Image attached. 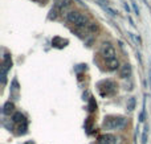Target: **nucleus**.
<instances>
[{
    "label": "nucleus",
    "instance_id": "nucleus-10",
    "mask_svg": "<svg viewBox=\"0 0 151 144\" xmlns=\"http://www.w3.org/2000/svg\"><path fill=\"white\" fill-rule=\"evenodd\" d=\"M69 4H70V0H57V1H56V8L61 9V8L68 7Z\"/></svg>",
    "mask_w": 151,
    "mask_h": 144
},
{
    "label": "nucleus",
    "instance_id": "nucleus-9",
    "mask_svg": "<svg viewBox=\"0 0 151 144\" xmlns=\"http://www.w3.org/2000/svg\"><path fill=\"white\" fill-rule=\"evenodd\" d=\"M12 120L13 122H15V123H25V116H24L23 115V114H21V113H15V114H13V116H12Z\"/></svg>",
    "mask_w": 151,
    "mask_h": 144
},
{
    "label": "nucleus",
    "instance_id": "nucleus-1",
    "mask_svg": "<svg viewBox=\"0 0 151 144\" xmlns=\"http://www.w3.org/2000/svg\"><path fill=\"white\" fill-rule=\"evenodd\" d=\"M127 119L123 116H106L104 119L102 127L104 130H121L126 126Z\"/></svg>",
    "mask_w": 151,
    "mask_h": 144
},
{
    "label": "nucleus",
    "instance_id": "nucleus-4",
    "mask_svg": "<svg viewBox=\"0 0 151 144\" xmlns=\"http://www.w3.org/2000/svg\"><path fill=\"white\" fill-rule=\"evenodd\" d=\"M98 89H99V93H101L102 95H113L115 91H117V85H115L114 81L106 79V81L99 82Z\"/></svg>",
    "mask_w": 151,
    "mask_h": 144
},
{
    "label": "nucleus",
    "instance_id": "nucleus-6",
    "mask_svg": "<svg viewBox=\"0 0 151 144\" xmlns=\"http://www.w3.org/2000/svg\"><path fill=\"white\" fill-rule=\"evenodd\" d=\"M131 66L129 65V63H125L123 66H121V71H119V76L122 77V78H129V77L131 76Z\"/></svg>",
    "mask_w": 151,
    "mask_h": 144
},
{
    "label": "nucleus",
    "instance_id": "nucleus-5",
    "mask_svg": "<svg viewBox=\"0 0 151 144\" xmlns=\"http://www.w3.org/2000/svg\"><path fill=\"white\" fill-rule=\"evenodd\" d=\"M98 144H117V139L113 135H104L98 139Z\"/></svg>",
    "mask_w": 151,
    "mask_h": 144
},
{
    "label": "nucleus",
    "instance_id": "nucleus-12",
    "mask_svg": "<svg viewBox=\"0 0 151 144\" xmlns=\"http://www.w3.org/2000/svg\"><path fill=\"white\" fill-rule=\"evenodd\" d=\"M102 8H104L106 12H109V15H111V16H117L118 15V11H115V9H113V8H110L107 4H105V5H101Z\"/></svg>",
    "mask_w": 151,
    "mask_h": 144
},
{
    "label": "nucleus",
    "instance_id": "nucleus-3",
    "mask_svg": "<svg viewBox=\"0 0 151 144\" xmlns=\"http://www.w3.org/2000/svg\"><path fill=\"white\" fill-rule=\"evenodd\" d=\"M101 56L106 60V62H110L113 60H117V53H115V49L110 42H102L101 45Z\"/></svg>",
    "mask_w": 151,
    "mask_h": 144
},
{
    "label": "nucleus",
    "instance_id": "nucleus-14",
    "mask_svg": "<svg viewBox=\"0 0 151 144\" xmlns=\"http://www.w3.org/2000/svg\"><path fill=\"white\" fill-rule=\"evenodd\" d=\"M147 135H149V126L143 128V134H142V144H147Z\"/></svg>",
    "mask_w": 151,
    "mask_h": 144
},
{
    "label": "nucleus",
    "instance_id": "nucleus-2",
    "mask_svg": "<svg viewBox=\"0 0 151 144\" xmlns=\"http://www.w3.org/2000/svg\"><path fill=\"white\" fill-rule=\"evenodd\" d=\"M65 20L76 26H86L89 24L88 16L78 11H70V12L65 13Z\"/></svg>",
    "mask_w": 151,
    "mask_h": 144
},
{
    "label": "nucleus",
    "instance_id": "nucleus-8",
    "mask_svg": "<svg viewBox=\"0 0 151 144\" xmlns=\"http://www.w3.org/2000/svg\"><path fill=\"white\" fill-rule=\"evenodd\" d=\"M13 111H15V105H13L12 102H7L4 105V107H3V114H4V115H11Z\"/></svg>",
    "mask_w": 151,
    "mask_h": 144
},
{
    "label": "nucleus",
    "instance_id": "nucleus-18",
    "mask_svg": "<svg viewBox=\"0 0 151 144\" xmlns=\"http://www.w3.org/2000/svg\"><path fill=\"white\" fill-rule=\"evenodd\" d=\"M141 122H143L145 120V111H142V114H141V119H139Z\"/></svg>",
    "mask_w": 151,
    "mask_h": 144
},
{
    "label": "nucleus",
    "instance_id": "nucleus-11",
    "mask_svg": "<svg viewBox=\"0 0 151 144\" xmlns=\"http://www.w3.org/2000/svg\"><path fill=\"white\" fill-rule=\"evenodd\" d=\"M135 103H137V101H135V98L134 97H131V98H129V101H127V110L129 111H133L134 108H135Z\"/></svg>",
    "mask_w": 151,
    "mask_h": 144
},
{
    "label": "nucleus",
    "instance_id": "nucleus-16",
    "mask_svg": "<svg viewBox=\"0 0 151 144\" xmlns=\"http://www.w3.org/2000/svg\"><path fill=\"white\" fill-rule=\"evenodd\" d=\"M97 3H98L99 5H105V3L107 4V0H97Z\"/></svg>",
    "mask_w": 151,
    "mask_h": 144
},
{
    "label": "nucleus",
    "instance_id": "nucleus-7",
    "mask_svg": "<svg viewBox=\"0 0 151 144\" xmlns=\"http://www.w3.org/2000/svg\"><path fill=\"white\" fill-rule=\"evenodd\" d=\"M52 44H53V46H56V48H64L68 44V40L60 38V37H55V38L52 40Z\"/></svg>",
    "mask_w": 151,
    "mask_h": 144
},
{
    "label": "nucleus",
    "instance_id": "nucleus-19",
    "mask_svg": "<svg viewBox=\"0 0 151 144\" xmlns=\"http://www.w3.org/2000/svg\"><path fill=\"white\" fill-rule=\"evenodd\" d=\"M25 144H35L33 142H28V143H25Z\"/></svg>",
    "mask_w": 151,
    "mask_h": 144
},
{
    "label": "nucleus",
    "instance_id": "nucleus-17",
    "mask_svg": "<svg viewBox=\"0 0 151 144\" xmlns=\"http://www.w3.org/2000/svg\"><path fill=\"white\" fill-rule=\"evenodd\" d=\"M149 82H150V89H151V65H150V70H149Z\"/></svg>",
    "mask_w": 151,
    "mask_h": 144
},
{
    "label": "nucleus",
    "instance_id": "nucleus-15",
    "mask_svg": "<svg viewBox=\"0 0 151 144\" xmlns=\"http://www.w3.org/2000/svg\"><path fill=\"white\" fill-rule=\"evenodd\" d=\"M25 132H27V122H25V123H23V124H20V126H19V134L24 135Z\"/></svg>",
    "mask_w": 151,
    "mask_h": 144
},
{
    "label": "nucleus",
    "instance_id": "nucleus-13",
    "mask_svg": "<svg viewBox=\"0 0 151 144\" xmlns=\"http://www.w3.org/2000/svg\"><path fill=\"white\" fill-rule=\"evenodd\" d=\"M97 110V103H96V99L94 98H90L89 99V111L90 113H93V111Z\"/></svg>",
    "mask_w": 151,
    "mask_h": 144
}]
</instances>
